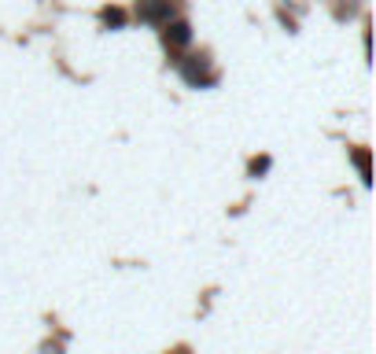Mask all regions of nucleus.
<instances>
[{
	"instance_id": "obj_3",
	"label": "nucleus",
	"mask_w": 376,
	"mask_h": 354,
	"mask_svg": "<svg viewBox=\"0 0 376 354\" xmlns=\"http://www.w3.org/2000/svg\"><path fill=\"white\" fill-rule=\"evenodd\" d=\"M103 23H107V26H122V23H126V12H122V8H107V12H103Z\"/></svg>"
},
{
	"instance_id": "obj_1",
	"label": "nucleus",
	"mask_w": 376,
	"mask_h": 354,
	"mask_svg": "<svg viewBox=\"0 0 376 354\" xmlns=\"http://www.w3.org/2000/svg\"><path fill=\"white\" fill-rule=\"evenodd\" d=\"M170 15H174V4H170V0H144L141 4L144 23H170Z\"/></svg>"
},
{
	"instance_id": "obj_2",
	"label": "nucleus",
	"mask_w": 376,
	"mask_h": 354,
	"mask_svg": "<svg viewBox=\"0 0 376 354\" xmlns=\"http://www.w3.org/2000/svg\"><path fill=\"white\" fill-rule=\"evenodd\" d=\"M188 26L185 23H174V26H170L166 23V45H174V48H181V45H188Z\"/></svg>"
}]
</instances>
